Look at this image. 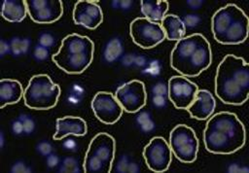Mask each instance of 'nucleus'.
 I'll return each mask as SVG.
<instances>
[{
  "label": "nucleus",
  "mask_w": 249,
  "mask_h": 173,
  "mask_svg": "<svg viewBox=\"0 0 249 173\" xmlns=\"http://www.w3.org/2000/svg\"><path fill=\"white\" fill-rule=\"evenodd\" d=\"M94 43L86 36L71 33L65 36L58 51L52 55V60L67 74H82L93 60Z\"/></svg>",
  "instance_id": "4"
},
{
  "label": "nucleus",
  "mask_w": 249,
  "mask_h": 173,
  "mask_svg": "<svg viewBox=\"0 0 249 173\" xmlns=\"http://www.w3.org/2000/svg\"><path fill=\"white\" fill-rule=\"evenodd\" d=\"M11 172H14V173L31 172V169H30L29 167H27L24 162H22V161H18V162H16V163L12 166Z\"/></svg>",
  "instance_id": "31"
},
{
  "label": "nucleus",
  "mask_w": 249,
  "mask_h": 173,
  "mask_svg": "<svg viewBox=\"0 0 249 173\" xmlns=\"http://www.w3.org/2000/svg\"><path fill=\"white\" fill-rule=\"evenodd\" d=\"M90 107L94 117L108 125L116 123L124 113L115 94L110 91H97L91 99Z\"/></svg>",
  "instance_id": "12"
},
{
  "label": "nucleus",
  "mask_w": 249,
  "mask_h": 173,
  "mask_svg": "<svg viewBox=\"0 0 249 173\" xmlns=\"http://www.w3.org/2000/svg\"><path fill=\"white\" fill-rule=\"evenodd\" d=\"M130 5H131V1H129V0H126V1H119V2H117V6H120V7L124 8V9L128 8Z\"/></svg>",
  "instance_id": "40"
},
{
  "label": "nucleus",
  "mask_w": 249,
  "mask_h": 173,
  "mask_svg": "<svg viewBox=\"0 0 249 173\" xmlns=\"http://www.w3.org/2000/svg\"><path fill=\"white\" fill-rule=\"evenodd\" d=\"M117 170L118 172H138L139 171V167L138 165L135 163V162H131L127 159V157L125 156H124L119 163H118V166H117Z\"/></svg>",
  "instance_id": "25"
},
{
  "label": "nucleus",
  "mask_w": 249,
  "mask_h": 173,
  "mask_svg": "<svg viewBox=\"0 0 249 173\" xmlns=\"http://www.w3.org/2000/svg\"><path fill=\"white\" fill-rule=\"evenodd\" d=\"M116 153L115 138L107 132L96 133L89 143L83 161L86 173H109Z\"/></svg>",
  "instance_id": "5"
},
{
  "label": "nucleus",
  "mask_w": 249,
  "mask_h": 173,
  "mask_svg": "<svg viewBox=\"0 0 249 173\" xmlns=\"http://www.w3.org/2000/svg\"><path fill=\"white\" fill-rule=\"evenodd\" d=\"M59 172H64V173H78L81 172V169L79 167V162L75 157L72 156H67L65 157L59 167Z\"/></svg>",
  "instance_id": "24"
},
{
  "label": "nucleus",
  "mask_w": 249,
  "mask_h": 173,
  "mask_svg": "<svg viewBox=\"0 0 249 173\" xmlns=\"http://www.w3.org/2000/svg\"><path fill=\"white\" fill-rule=\"evenodd\" d=\"M214 90L221 102L242 105L249 98V64L235 54H226L217 66Z\"/></svg>",
  "instance_id": "2"
},
{
  "label": "nucleus",
  "mask_w": 249,
  "mask_h": 173,
  "mask_svg": "<svg viewBox=\"0 0 249 173\" xmlns=\"http://www.w3.org/2000/svg\"><path fill=\"white\" fill-rule=\"evenodd\" d=\"M245 12L233 3L219 8L211 17V32L213 38L220 43L229 27Z\"/></svg>",
  "instance_id": "15"
},
{
  "label": "nucleus",
  "mask_w": 249,
  "mask_h": 173,
  "mask_svg": "<svg viewBox=\"0 0 249 173\" xmlns=\"http://www.w3.org/2000/svg\"><path fill=\"white\" fill-rule=\"evenodd\" d=\"M198 86L181 75H175L168 79L167 97L176 109L187 110L195 100Z\"/></svg>",
  "instance_id": "11"
},
{
  "label": "nucleus",
  "mask_w": 249,
  "mask_h": 173,
  "mask_svg": "<svg viewBox=\"0 0 249 173\" xmlns=\"http://www.w3.org/2000/svg\"><path fill=\"white\" fill-rule=\"evenodd\" d=\"M142 156L151 171L163 173L169 168L173 155L168 141L161 136H155L145 145Z\"/></svg>",
  "instance_id": "9"
},
{
  "label": "nucleus",
  "mask_w": 249,
  "mask_h": 173,
  "mask_svg": "<svg viewBox=\"0 0 249 173\" xmlns=\"http://www.w3.org/2000/svg\"><path fill=\"white\" fill-rule=\"evenodd\" d=\"M1 15L9 22H20L27 15L25 0H4Z\"/></svg>",
  "instance_id": "21"
},
{
  "label": "nucleus",
  "mask_w": 249,
  "mask_h": 173,
  "mask_svg": "<svg viewBox=\"0 0 249 173\" xmlns=\"http://www.w3.org/2000/svg\"><path fill=\"white\" fill-rule=\"evenodd\" d=\"M18 120H20V121L22 122L24 133L29 134L34 130L35 123H34V121L30 117H28L26 115H20L18 117Z\"/></svg>",
  "instance_id": "27"
},
{
  "label": "nucleus",
  "mask_w": 249,
  "mask_h": 173,
  "mask_svg": "<svg viewBox=\"0 0 249 173\" xmlns=\"http://www.w3.org/2000/svg\"><path fill=\"white\" fill-rule=\"evenodd\" d=\"M152 91H153L154 95H164L165 96L167 94V86H165L162 83H159L153 87Z\"/></svg>",
  "instance_id": "32"
},
{
  "label": "nucleus",
  "mask_w": 249,
  "mask_h": 173,
  "mask_svg": "<svg viewBox=\"0 0 249 173\" xmlns=\"http://www.w3.org/2000/svg\"><path fill=\"white\" fill-rule=\"evenodd\" d=\"M59 162V158L57 156L55 155H49L48 157H47V165L50 167V168H53L54 166H56Z\"/></svg>",
  "instance_id": "35"
},
{
  "label": "nucleus",
  "mask_w": 249,
  "mask_h": 173,
  "mask_svg": "<svg viewBox=\"0 0 249 173\" xmlns=\"http://www.w3.org/2000/svg\"><path fill=\"white\" fill-rule=\"evenodd\" d=\"M0 136H1V147H3V142H4V138H3V133H1V134H0Z\"/></svg>",
  "instance_id": "41"
},
{
  "label": "nucleus",
  "mask_w": 249,
  "mask_h": 173,
  "mask_svg": "<svg viewBox=\"0 0 249 173\" xmlns=\"http://www.w3.org/2000/svg\"><path fill=\"white\" fill-rule=\"evenodd\" d=\"M140 7L144 17L154 22H160L166 15L169 3L166 0H142Z\"/></svg>",
  "instance_id": "20"
},
{
  "label": "nucleus",
  "mask_w": 249,
  "mask_h": 173,
  "mask_svg": "<svg viewBox=\"0 0 249 173\" xmlns=\"http://www.w3.org/2000/svg\"><path fill=\"white\" fill-rule=\"evenodd\" d=\"M129 35L132 42L144 50H150L165 39L160 22H154L144 17H135L129 23Z\"/></svg>",
  "instance_id": "8"
},
{
  "label": "nucleus",
  "mask_w": 249,
  "mask_h": 173,
  "mask_svg": "<svg viewBox=\"0 0 249 173\" xmlns=\"http://www.w3.org/2000/svg\"><path fill=\"white\" fill-rule=\"evenodd\" d=\"M246 142V129L236 114L221 111L207 119L203 130V144L207 152L231 155Z\"/></svg>",
  "instance_id": "1"
},
{
  "label": "nucleus",
  "mask_w": 249,
  "mask_h": 173,
  "mask_svg": "<svg viewBox=\"0 0 249 173\" xmlns=\"http://www.w3.org/2000/svg\"><path fill=\"white\" fill-rule=\"evenodd\" d=\"M72 18L75 24L92 30L103 22V12L96 1L78 0L73 7Z\"/></svg>",
  "instance_id": "14"
},
{
  "label": "nucleus",
  "mask_w": 249,
  "mask_h": 173,
  "mask_svg": "<svg viewBox=\"0 0 249 173\" xmlns=\"http://www.w3.org/2000/svg\"><path fill=\"white\" fill-rule=\"evenodd\" d=\"M56 130L53 135V140H61L68 135L85 136L88 132L87 121L78 116H64L57 118L55 121Z\"/></svg>",
  "instance_id": "17"
},
{
  "label": "nucleus",
  "mask_w": 249,
  "mask_h": 173,
  "mask_svg": "<svg viewBox=\"0 0 249 173\" xmlns=\"http://www.w3.org/2000/svg\"><path fill=\"white\" fill-rule=\"evenodd\" d=\"M33 55L37 60H45L49 56V50L43 46H37L34 49Z\"/></svg>",
  "instance_id": "28"
},
{
  "label": "nucleus",
  "mask_w": 249,
  "mask_h": 173,
  "mask_svg": "<svg viewBox=\"0 0 249 173\" xmlns=\"http://www.w3.org/2000/svg\"><path fill=\"white\" fill-rule=\"evenodd\" d=\"M37 151L43 155V156H49L51 155L52 151H53V147L52 145L47 142V141H43V142H40L38 145H37Z\"/></svg>",
  "instance_id": "30"
},
{
  "label": "nucleus",
  "mask_w": 249,
  "mask_h": 173,
  "mask_svg": "<svg viewBox=\"0 0 249 173\" xmlns=\"http://www.w3.org/2000/svg\"><path fill=\"white\" fill-rule=\"evenodd\" d=\"M216 108V100L213 94L207 89H198L195 100L187 108L191 118L204 121L210 118Z\"/></svg>",
  "instance_id": "16"
},
{
  "label": "nucleus",
  "mask_w": 249,
  "mask_h": 173,
  "mask_svg": "<svg viewBox=\"0 0 249 173\" xmlns=\"http://www.w3.org/2000/svg\"><path fill=\"white\" fill-rule=\"evenodd\" d=\"M10 44V52L15 54L18 55L21 53H25L30 46V41L28 39H19L18 37L13 38Z\"/></svg>",
  "instance_id": "23"
},
{
  "label": "nucleus",
  "mask_w": 249,
  "mask_h": 173,
  "mask_svg": "<svg viewBox=\"0 0 249 173\" xmlns=\"http://www.w3.org/2000/svg\"><path fill=\"white\" fill-rule=\"evenodd\" d=\"M165 96L164 95H154L153 96V103L157 107H162L165 105Z\"/></svg>",
  "instance_id": "36"
},
{
  "label": "nucleus",
  "mask_w": 249,
  "mask_h": 173,
  "mask_svg": "<svg viewBox=\"0 0 249 173\" xmlns=\"http://www.w3.org/2000/svg\"><path fill=\"white\" fill-rule=\"evenodd\" d=\"M242 170H244L245 172H248V169H247V168L242 169V168H240L239 166H237L236 164H231V165L229 167V172H240V171H242Z\"/></svg>",
  "instance_id": "38"
},
{
  "label": "nucleus",
  "mask_w": 249,
  "mask_h": 173,
  "mask_svg": "<svg viewBox=\"0 0 249 173\" xmlns=\"http://www.w3.org/2000/svg\"><path fill=\"white\" fill-rule=\"evenodd\" d=\"M39 44L45 48H50L54 44V38L50 33H43L39 37Z\"/></svg>",
  "instance_id": "29"
},
{
  "label": "nucleus",
  "mask_w": 249,
  "mask_h": 173,
  "mask_svg": "<svg viewBox=\"0 0 249 173\" xmlns=\"http://www.w3.org/2000/svg\"><path fill=\"white\" fill-rule=\"evenodd\" d=\"M8 52H10V44L7 43L5 40H1V42H0V54H1V56H3Z\"/></svg>",
  "instance_id": "37"
},
{
  "label": "nucleus",
  "mask_w": 249,
  "mask_h": 173,
  "mask_svg": "<svg viewBox=\"0 0 249 173\" xmlns=\"http://www.w3.org/2000/svg\"><path fill=\"white\" fill-rule=\"evenodd\" d=\"M170 66L181 76L195 78L212 63L209 41L201 33H193L180 39L174 45L169 57Z\"/></svg>",
  "instance_id": "3"
},
{
  "label": "nucleus",
  "mask_w": 249,
  "mask_h": 173,
  "mask_svg": "<svg viewBox=\"0 0 249 173\" xmlns=\"http://www.w3.org/2000/svg\"><path fill=\"white\" fill-rule=\"evenodd\" d=\"M187 4H188L190 7L194 8V9H196V8H198V7L202 4V1H201V0H196V1L189 0V1H187Z\"/></svg>",
  "instance_id": "39"
},
{
  "label": "nucleus",
  "mask_w": 249,
  "mask_h": 173,
  "mask_svg": "<svg viewBox=\"0 0 249 173\" xmlns=\"http://www.w3.org/2000/svg\"><path fill=\"white\" fill-rule=\"evenodd\" d=\"M12 129H13V132L15 134H21V133L24 132L23 125H22V122L20 121V120H17V121H13Z\"/></svg>",
  "instance_id": "34"
},
{
  "label": "nucleus",
  "mask_w": 249,
  "mask_h": 173,
  "mask_svg": "<svg viewBox=\"0 0 249 173\" xmlns=\"http://www.w3.org/2000/svg\"><path fill=\"white\" fill-rule=\"evenodd\" d=\"M27 14L38 24H51L63 15L61 0H25Z\"/></svg>",
  "instance_id": "13"
},
{
  "label": "nucleus",
  "mask_w": 249,
  "mask_h": 173,
  "mask_svg": "<svg viewBox=\"0 0 249 173\" xmlns=\"http://www.w3.org/2000/svg\"><path fill=\"white\" fill-rule=\"evenodd\" d=\"M137 122L140 124L141 128L144 131H151L155 126L154 121L151 120L150 115L148 113H141L137 117Z\"/></svg>",
  "instance_id": "26"
},
{
  "label": "nucleus",
  "mask_w": 249,
  "mask_h": 173,
  "mask_svg": "<svg viewBox=\"0 0 249 173\" xmlns=\"http://www.w3.org/2000/svg\"><path fill=\"white\" fill-rule=\"evenodd\" d=\"M160 25L164 31L165 39L169 41L177 42L186 36V26L183 19L177 15H165L160 21Z\"/></svg>",
  "instance_id": "19"
},
{
  "label": "nucleus",
  "mask_w": 249,
  "mask_h": 173,
  "mask_svg": "<svg viewBox=\"0 0 249 173\" xmlns=\"http://www.w3.org/2000/svg\"><path fill=\"white\" fill-rule=\"evenodd\" d=\"M199 18L197 16L195 15H188L183 18V22L185 24V26H189V27H193L195 25H196V23L198 22Z\"/></svg>",
  "instance_id": "33"
},
{
  "label": "nucleus",
  "mask_w": 249,
  "mask_h": 173,
  "mask_svg": "<svg viewBox=\"0 0 249 173\" xmlns=\"http://www.w3.org/2000/svg\"><path fill=\"white\" fill-rule=\"evenodd\" d=\"M24 89L19 81L3 78L0 80V108L18 103L23 97Z\"/></svg>",
  "instance_id": "18"
},
{
  "label": "nucleus",
  "mask_w": 249,
  "mask_h": 173,
  "mask_svg": "<svg viewBox=\"0 0 249 173\" xmlns=\"http://www.w3.org/2000/svg\"><path fill=\"white\" fill-rule=\"evenodd\" d=\"M168 144L172 155L183 163H193L199 149V141L194 128L185 124H176L169 132Z\"/></svg>",
  "instance_id": "7"
},
{
  "label": "nucleus",
  "mask_w": 249,
  "mask_h": 173,
  "mask_svg": "<svg viewBox=\"0 0 249 173\" xmlns=\"http://www.w3.org/2000/svg\"><path fill=\"white\" fill-rule=\"evenodd\" d=\"M115 96L124 112L136 113L147 102L145 84L138 79H132L120 86L116 89Z\"/></svg>",
  "instance_id": "10"
},
{
  "label": "nucleus",
  "mask_w": 249,
  "mask_h": 173,
  "mask_svg": "<svg viewBox=\"0 0 249 173\" xmlns=\"http://www.w3.org/2000/svg\"><path fill=\"white\" fill-rule=\"evenodd\" d=\"M60 93V86L48 74H36L24 88V105L32 110H50L57 104Z\"/></svg>",
  "instance_id": "6"
},
{
  "label": "nucleus",
  "mask_w": 249,
  "mask_h": 173,
  "mask_svg": "<svg viewBox=\"0 0 249 173\" xmlns=\"http://www.w3.org/2000/svg\"><path fill=\"white\" fill-rule=\"evenodd\" d=\"M122 52H123L122 42L119 39L114 38V39L110 40L105 47L104 58L106 61L112 62V61H115L116 59H118L121 56Z\"/></svg>",
  "instance_id": "22"
}]
</instances>
